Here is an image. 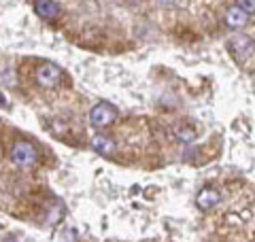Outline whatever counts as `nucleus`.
<instances>
[{
	"label": "nucleus",
	"mask_w": 255,
	"mask_h": 242,
	"mask_svg": "<svg viewBox=\"0 0 255 242\" xmlns=\"http://www.w3.org/2000/svg\"><path fill=\"white\" fill-rule=\"evenodd\" d=\"M11 159H13V164L21 168V170H28V168H32L36 164V159H38V151L36 147L32 142L28 140H17L11 147Z\"/></svg>",
	"instance_id": "obj_2"
},
{
	"label": "nucleus",
	"mask_w": 255,
	"mask_h": 242,
	"mask_svg": "<svg viewBox=\"0 0 255 242\" xmlns=\"http://www.w3.org/2000/svg\"><path fill=\"white\" fill-rule=\"evenodd\" d=\"M115 119H117V111L111 107V104H107V102L96 104V107L90 111V123L94 127H98V130H105V127H109Z\"/></svg>",
	"instance_id": "obj_4"
},
{
	"label": "nucleus",
	"mask_w": 255,
	"mask_h": 242,
	"mask_svg": "<svg viewBox=\"0 0 255 242\" xmlns=\"http://www.w3.org/2000/svg\"><path fill=\"white\" fill-rule=\"evenodd\" d=\"M236 6H241L247 15L255 13V0H236Z\"/></svg>",
	"instance_id": "obj_10"
},
{
	"label": "nucleus",
	"mask_w": 255,
	"mask_h": 242,
	"mask_svg": "<svg viewBox=\"0 0 255 242\" xmlns=\"http://www.w3.org/2000/svg\"><path fill=\"white\" fill-rule=\"evenodd\" d=\"M219 202H221V193H219V189L211 187V185L202 187L196 196V206L200 208V211H213Z\"/></svg>",
	"instance_id": "obj_5"
},
{
	"label": "nucleus",
	"mask_w": 255,
	"mask_h": 242,
	"mask_svg": "<svg viewBox=\"0 0 255 242\" xmlns=\"http://www.w3.org/2000/svg\"><path fill=\"white\" fill-rule=\"evenodd\" d=\"M228 51L241 68L255 70V43L249 36H245V34L232 36L228 43Z\"/></svg>",
	"instance_id": "obj_1"
},
{
	"label": "nucleus",
	"mask_w": 255,
	"mask_h": 242,
	"mask_svg": "<svg viewBox=\"0 0 255 242\" xmlns=\"http://www.w3.org/2000/svg\"><path fill=\"white\" fill-rule=\"evenodd\" d=\"M92 147L98 153H102V155H113V153L117 151L115 140H111L109 136H105V134H96L92 138Z\"/></svg>",
	"instance_id": "obj_8"
},
{
	"label": "nucleus",
	"mask_w": 255,
	"mask_h": 242,
	"mask_svg": "<svg viewBox=\"0 0 255 242\" xmlns=\"http://www.w3.org/2000/svg\"><path fill=\"white\" fill-rule=\"evenodd\" d=\"M174 138H177L179 142H183V144H189V142L196 140V130L194 127H189V125L177 127V130H174Z\"/></svg>",
	"instance_id": "obj_9"
},
{
	"label": "nucleus",
	"mask_w": 255,
	"mask_h": 242,
	"mask_svg": "<svg viewBox=\"0 0 255 242\" xmlns=\"http://www.w3.org/2000/svg\"><path fill=\"white\" fill-rule=\"evenodd\" d=\"M34 13L45 21H53L60 17V4L55 0H34Z\"/></svg>",
	"instance_id": "obj_6"
},
{
	"label": "nucleus",
	"mask_w": 255,
	"mask_h": 242,
	"mask_svg": "<svg viewBox=\"0 0 255 242\" xmlns=\"http://www.w3.org/2000/svg\"><path fill=\"white\" fill-rule=\"evenodd\" d=\"M247 21H249V15H247L241 6H230L226 11V23L230 28H245Z\"/></svg>",
	"instance_id": "obj_7"
},
{
	"label": "nucleus",
	"mask_w": 255,
	"mask_h": 242,
	"mask_svg": "<svg viewBox=\"0 0 255 242\" xmlns=\"http://www.w3.org/2000/svg\"><path fill=\"white\" fill-rule=\"evenodd\" d=\"M62 70L55 66V64H41L34 72V81L38 87H45V90H51V87H58L62 81Z\"/></svg>",
	"instance_id": "obj_3"
}]
</instances>
